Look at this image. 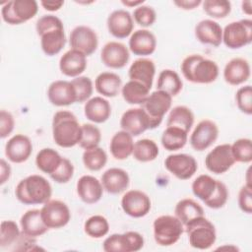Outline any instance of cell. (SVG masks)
Wrapping results in <instances>:
<instances>
[{"instance_id": "obj_19", "label": "cell", "mask_w": 252, "mask_h": 252, "mask_svg": "<svg viewBox=\"0 0 252 252\" xmlns=\"http://www.w3.org/2000/svg\"><path fill=\"white\" fill-rule=\"evenodd\" d=\"M32 153V144L24 134H16L5 145V156L14 163H22L29 159Z\"/></svg>"}, {"instance_id": "obj_47", "label": "cell", "mask_w": 252, "mask_h": 252, "mask_svg": "<svg viewBox=\"0 0 252 252\" xmlns=\"http://www.w3.org/2000/svg\"><path fill=\"white\" fill-rule=\"evenodd\" d=\"M71 84L76 93V98L78 103L89 100L93 94L94 86L92 80L87 76H79L71 81Z\"/></svg>"}, {"instance_id": "obj_30", "label": "cell", "mask_w": 252, "mask_h": 252, "mask_svg": "<svg viewBox=\"0 0 252 252\" xmlns=\"http://www.w3.org/2000/svg\"><path fill=\"white\" fill-rule=\"evenodd\" d=\"M84 113L87 119L94 123H104L111 115V105L102 96H94L86 101Z\"/></svg>"}, {"instance_id": "obj_35", "label": "cell", "mask_w": 252, "mask_h": 252, "mask_svg": "<svg viewBox=\"0 0 252 252\" xmlns=\"http://www.w3.org/2000/svg\"><path fill=\"white\" fill-rule=\"evenodd\" d=\"M194 123V114L192 110L185 105H177L173 107L167 117L166 126L178 127L189 133Z\"/></svg>"}, {"instance_id": "obj_42", "label": "cell", "mask_w": 252, "mask_h": 252, "mask_svg": "<svg viewBox=\"0 0 252 252\" xmlns=\"http://www.w3.org/2000/svg\"><path fill=\"white\" fill-rule=\"evenodd\" d=\"M84 230L86 234L92 238H101L108 233L109 223L104 217L94 215L85 221Z\"/></svg>"}, {"instance_id": "obj_31", "label": "cell", "mask_w": 252, "mask_h": 252, "mask_svg": "<svg viewBox=\"0 0 252 252\" xmlns=\"http://www.w3.org/2000/svg\"><path fill=\"white\" fill-rule=\"evenodd\" d=\"M133 149V136L126 131H118L112 136L109 144V150L115 159L124 160L128 158L132 155Z\"/></svg>"}, {"instance_id": "obj_18", "label": "cell", "mask_w": 252, "mask_h": 252, "mask_svg": "<svg viewBox=\"0 0 252 252\" xmlns=\"http://www.w3.org/2000/svg\"><path fill=\"white\" fill-rule=\"evenodd\" d=\"M130 59L128 47L118 41L105 43L100 52L101 62L108 68L121 69L125 67Z\"/></svg>"}, {"instance_id": "obj_41", "label": "cell", "mask_w": 252, "mask_h": 252, "mask_svg": "<svg viewBox=\"0 0 252 252\" xmlns=\"http://www.w3.org/2000/svg\"><path fill=\"white\" fill-rule=\"evenodd\" d=\"M82 159L86 168L91 171H98L105 166L107 162V155L102 148L96 147L85 150Z\"/></svg>"}, {"instance_id": "obj_37", "label": "cell", "mask_w": 252, "mask_h": 252, "mask_svg": "<svg viewBox=\"0 0 252 252\" xmlns=\"http://www.w3.org/2000/svg\"><path fill=\"white\" fill-rule=\"evenodd\" d=\"M183 87V82L180 76L171 69L162 70L158 78L157 89L163 91L171 96L177 95Z\"/></svg>"}, {"instance_id": "obj_7", "label": "cell", "mask_w": 252, "mask_h": 252, "mask_svg": "<svg viewBox=\"0 0 252 252\" xmlns=\"http://www.w3.org/2000/svg\"><path fill=\"white\" fill-rule=\"evenodd\" d=\"M252 41V21L242 19L231 22L222 30V42L230 49H239Z\"/></svg>"}, {"instance_id": "obj_3", "label": "cell", "mask_w": 252, "mask_h": 252, "mask_svg": "<svg viewBox=\"0 0 252 252\" xmlns=\"http://www.w3.org/2000/svg\"><path fill=\"white\" fill-rule=\"evenodd\" d=\"M183 77L194 84H211L219 77L218 64L200 54L185 57L180 65Z\"/></svg>"}, {"instance_id": "obj_51", "label": "cell", "mask_w": 252, "mask_h": 252, "mask_svg": "<svg viewBox=\"0 0 252 252\" xmlns=\"http://www.w3.org/2000/svg\"><path fill=\"white\" fill-rule=\"evenodd\" d=\"M227 200H228V190L225 184L220 181L215 194L209 201L205 203V205L211 209L218 210L222 208L226 204Z\"/></svg>"}, {"instance_id": "obj_57", "label": "cell", "mask_w": 252, "mask_h": 252, "mask_svg": "<svg viewBox=\"0 0 252 252\" xmlns=\"http://www.w3.org/2000/svg\"><path fill=\"white\" fill-rule=\"evenodd\" d=\"M241 8H242V12L243 13H245L248 16H250L251 12H252V2L250 0L243 1L241 3Z\"/></svg>"}, {"instance_id": "obj_2", "label": "cell", "mask_w": 252, "mask_h": 252, "mask_svg": "<svg viewBox=\"0 0 252 252\" xmlns=\"http://www.w3.org/2000/svg\"><path fill=\"white\" fill-rule=\"evenodd\" d=\"M15 195L24 205H40L50 200L52 187L43 176L32 174L17 184Z\"/></svg>"}, {"instance_id": "obj_50", "label": "cell", "mask_w": 252, "mask_h": 252, "mask_svg": "<svg viewBox=\"0 0 252 252\" xmlns=\"http://www.w3.org/2000/svg\"><path fill=\"white\" fill-rule=\"evenodd\" d=\"M73 175H74V165H73V163L68 158H63L60 165L49 176L56 183L64 184V183L69 182L72 179Z\"/></svg>"}, {"instance_id": "obj_12", "label": "cell", "mask_w": 252, "mask_h": 252, "mask_svg": "<svg viewBox=\"0 0 252 252\" xmlns=\"http://www.w3.org/2000/svg\"><path fill=\"white\" fill-rule=\"evenodd\" d=\"M235 163L229 144H220L211 150L205 158L207 169L214 174H222Z\"/></svg>"}, {"instance_id": "obj_9", "label": "cell", "mask_w": 252, "mask_h": 252, "mask_svg": "<svg viewBox=\"0 0 252 252\" xmlns=\"http://www.w3.org/2000/svg\"><path fill=\"white\" fill-rule=\"evenodd\" d=\"M172 96L163 91L157 90L149 94L142 104V108L147 112L153 122V129L158 127L163 116L170 109Z\"/></svg>"}, {"instance_id": "obj_33", "label": "cell", "mask_w": 252, "mask_h": 252, "mask_svg": "<svg viewBox=\"0 0 252 252\" xmlns=\"http://www.w3.org/2000/svg\"><path fill=\"white\" fill-rule=\"evenodd\" d=\"M175 217L186 225L191 220L205 216V212L203 207L197 203L195 200L190 198H185L180 200L174 209Z\"/></svg>"}, {"instance_id": "obj_36", "label": "cell", "mask_w": 252, "mask_h": 252, "mask_svg": "<svg viewBox=\"0 0 252 252\" xmlns=\"http://www.w3.org/2000/svg\"><path fill=\"white\" fill-rule=\"evenodd\" d=\"M188 140V133L181 128L169 126L162 132L161 145L169 152H174L182 149Z\"/></svg>"}, {"instance_id": "obj_14", "label": "cell", "mask_w": 252, "mask_h": 252, "mask_svg": "<svg viewBox=\"0 0 252 252\" xmlns=\"http://www.w3.org/2000/svg\"><path fill=\"white\" fill-rule=\"evenodd\" d=\"M218 137V125L210 119H204L200 121L194 128L190 136V145L193 150L203 152L210 148L217 141Z\"/></svg>"}, {"instance_id": "obj_1", "label": "cell", "mask_w": 252, "mask_h": 252, "mask_svg": "<svg viewBox=\"0 0 252 252\" xmlns=\"http://www.w3.org/2000/svg\"><path fill=\"white\" fill-rule=\"evenodd\" d=\"M52 137L61 148H72L78 145L82 137V125L76 115L68 110H59L53 115Z\"/></svg>"}, {"instance_id": "obj_58", "label": "cell", "mask_w": 252, "mask_h": 252, "mask_svg": "<svg viewBox=\"0 0 252 252\" xmlns=\"http://www.w3.org/2000/svg\"><path fill=\"white\" fill-rule=\"evenodd\" d=\"M121 3L127 7H138L141 6L144 3V0H139V1H132V0H122Z\"/></svg>"}, {"instance_id": "obj_26", "label": "cell", "mask_w": 252, "mask_h": 252, "mask_svg": "<svg viewBox=\"0 0 252 252\" xmlns=\"http://www.w3.org/2000/svg\"><path fill=\"white\" fill-rule=\"evenodd\" d=\"M195 36L203 44L219 46L222 42V29L220 25L211 19L200 21L195 26Z\"/></svg>"}, {"instance_id": "obj_15", "label": "cell", "mask_w": 252, "mask_h": 252, "mask_svg": "<svg viewBox=\"0 0 252 252\" xmlns=\"http://www.w3.org/2000/svg\"><path fill=\"white\" fill-rule=\"evenodd\" d=\"M69 43L71 49L78 50L86 56L92 55L98 46L96 32L88 26H78L70 33Z\"/></svg>"}, {"instance_id": "obj_38", "label": "cell", "mask_w": 252, "mask_h": 252, "mask_svg": "<svg viewBox=\"0 0 252 252\" xmlns=\"http://www.w3.org/2000/svg\"><path fill=\"white\" fill-rule=\"evenodd\" d=\"M62 158L60 154L54 149L43 148L35 157V164L40 171L50 175L60 165Z\"/></svg>"}, {"instance_id": "obj_23", "label": "cell", "mask_w": 252, "mask_h": 252, "mask_svg": "<svg viewBox=\"0 0 252 252\" xmlns=\"http://www.w3.org/2000/svg\"><path fill=\"white\" fill-rule=\"evenodd\" d=\"M79 198L86 204L97 203L103 194L101 182L93 175H83L79 178L76 185Z\"/></svg>"}, {"instance_id": "obj_17", "label": "cell", "mask_w": 252, "mask_h": 252, "mask_svg": "<svg viewBox=\"0 0 252 252\" xmlns=\"http://www.w3.org/2000/svg\"><path fill=\"white\" fill-rule=\"evenodd\" d=\"M36 33L40 36V47L47 56L58 54L66 44L63 24L43 29Z\"/></svg>"}, {"instance_id": "obj_46", "label": "cell", "mask_w": 252, "mask_h": 252, "mask_svg": "<svg viewBox=\"0 0 252 252\" xmlns=\"http://www.w3.org/2000/svg\"><path fill=\"white\" fill-rule=\"evenodd\" d=\"M231 153L235 162L249 163L252 160V142L248 138H240L233 142Z\"/></svg>"}, {"instance_id": "obj_55", "label": "cell", "mask_w": 252, "mask_h": 252, "mask_svg": "<svg viewBox=\"0 0 252 252\" xmlns=\"http://www.w3.org/2000/svg\"><path fill=\"white\" fill-rule=\"evenodd\" d=\"M178 8L183 10H193L202 4L201 0H177L173 2Z\"/></svg>"}, {"instance_id": "obj_32", "label": "cell", "mask_w": 252, "mask_h": 252, "mask_svg": "<svg viewBox=\"0 0 252 252\" xmlns=\"http://www.w3.org/2000/svg\"><path fill=\"white\" fill-rule=\"evenodd\" d=\"M94 88L102 96L115 97L122 88V80L116 73L102 72L96 76Z\"/></svg>"}, {"instance_id": "obj_11", "label": "cell", "mask_w": 252, "mask_h": 252, "mask_svg": "<svg viewBox=\"0 0 252 252\" xmlns=\"http://www.w3.org/2000/svg\"><path fill=\"white\" fill-rule=\"evenodd\" d=\"M120 127L131 136L137 137L145 131L153 129V122L142 107L129 108L120 118Z\"/></svg>"}, {"instance_id": "obj_13", "label": "cell", "mask_w": 252, "mask_h": 252, "mask_svg": "<svg viewBox=\"0 0 252 252\" xmlns=\"http://www.w3.org/2000/svg\"><path fill=\"white\" fill-rule=\"evenodd\" d=\"M164 166L172 175L180 180L190 179L198 169L194 157L187 154H172L164 160Z\"/></svg>"}, {"instance_id": "obj_48", "label": "cell", "mask_w": 252, "mask_h": 252, "mask_svg": "<svg viewBox=\"0 0 252 252\" xmlns=\"http://www.w3.org/2000/svg\"><path fill=\"white\" fill-rule=\"evenodd\" d=\"M132 17L139 26L148 28L155 24L157 20V13L153 7L148 5H141L134 10Z\"/></svg>"}, {"instance_id": "obj_49", "label": "cell", "mask_w": 252, "mask_h": 252, "mask_svg": "<svg viewBox=\"0 0 252 252\" xmlns=\"http://www.w3.org/2000/svg\"><path fill=\"white\" fill-rule=\"evenodd\" d=\"M235 101L238 109L247 115L252 114V87L246 85L237 90L235 94Z\"/></svg>"}, {"instance_id": "obj_10", "label": "cell", "mask_w": 252, "mask_h": 252, "mask_svg": "<svg viewBox=\"0 0 252 252\" xmlns=\"http://www.w3.org/2000/svg\"><path fill=\"white\" fill-rule=\"evenodd\" d=\"M40 215L45 225L54 229L65 226L71 220L69 207L60 200H49L44 203Z\"/></svg>"}, {"instance_id": "obj_21", "label": "cell", "mask_w": 252, "mask_h": 252, "mask_svg": "<svg viewBox=\"0 0 252 252\" xmlns=\"http://www.w3.org/2000/svg\"><path fill=\"white\" fill-rule=\"evenodd\" d=\"M47 97L49 102L55 106H68L77 102L71 81L57 80L52 82L47 89Z\"/></svg>"}, {"instance_id": "obj_16", "label": "cell", "mask_w": 252, "mask_h": 252, "mask_svg": "<svg viewBox=\"0 0 252 252\" xmlns=\"http://www.w3.org/2000/svg\"><path fill=\"white\" fill-rule=\"evenodd\" d=\"M121 207L124 213L132 218H143L151 211L150 197L140 190H129L121 199Z\"/></svg>"}, {"instance_id": "obj_5", "label": "cell", "mask_w": 252, "mask_h": 252, "mask_svg": "<svg viewBox=\"0 0 252 252\" xmlns=\"http://www.w3.org/2000/svg\"><path fill=\"white\" fill-rule=\"evenodd\" d=\"M155 241L160 246L175 244L184 232L183 223L175 217L163 215L158 217L153 223Z\"/></svg>"}, {"instance_id": "obj_24", "label": "cell", "mask_w": 252, "mask_h": 252, "mask_svg": "<svg viewBox=\"0 0 252 252\" xmlns=\"http://www.w3.org/2000/svg\"><path fill=\"white\" fill-rule=\"evenodd\" d=\"M157 48L156 35L149 30L142 29L132 32L129 38L130 51L138 56L153 54Z\"/></svg>"}, {"instance_id": "obj_22", "label": "cell", "mask_w": 252, "mask_h": 252, "mask_svg": "<svg viewBox=\"0 0 252 252\" xmlns=\"http://www.w3.org/2000/svg\"><path fill=\"white\" fill-rule=\"evenodd\" d=\"M251 69L249 62L241 57L230 59L224 66L223 79L231 86H239L250 78Z\"/></svg>"}, {"instance_id": "obj_27", "label": "cell", "mask_w": 252, "mask_h": 252, "mask_svg": "<svg viewBox=\"0 0 252 252\" xmlns=\"http://www.w3.org/2000/svg\"><path fill=\"white\" fill-rule=\"evenodd\" d=\"M87 56L82 52L70 49L66 51L59 60V69L67 77H79L87 68Z\"/></svg>"}, {"instance_id": "obj_45", "label": "cell", "mask_w": 252, "mask_h": 252, "mask_svg": "<svg viewBox=\"0 0 252 252\" xmlns=\"http://www.w3.org/2000/svg\"><path fill=\"white\" fill-rule=\"evenodd\" d=\"M101 140L100 130L92 123L82 125V137L79 146L84 150H90L98 147Z\"/></svg>"}, {"instance_id": "obj_56", "label": "cell", "mask_w": 252, "mask_h": 252, "mask_svg": "<svg viewBox=\"0 0 252 252\" xmlns=\"http://www.w3.org/2000/svg\"><path fill=\"white\" fill-rule=\"evenodd\" d=\"M40 5L43 7L44 10L50 11V12H55L58 11L63 5L64 1H54V0H45V1H40Z\"/></svg>"}, {"instance_id": "obj_20", "label": "cell", "mask_w": 252, "mask_h": 252, "mask_svg": "<svg viewBox=\"0 0 252 252\" xmlns=\"http://www.w3.org/2000/svg\"><path fill=\"white\" fill-rule=\"evenodd\" d=\"M106 25L111 35L116 38H126L133 32L134 20L128 11L118 9L109 14Z\"/></svg>"}, {"instance_id": "obj_6", "label": "cell", "mask_w": 252, "mask_h": 252, "mask_svg": "<svg viewBox=\"0 0 252 252\" xmlns=\"http://www.w3.org/2000/svg\"><path fill=\"white\" fill-rule=\"evenodd\" d=\"M38 11L35 0H11L2 3L1 16L8 25H21L32 19Z\"/></svg>"}, {"instance_id": "obj_52", "label": "cell", "mask_w": 252, "mask_h": 252, "mask_svg": "<svg viewBox=\"0 0 252 252\" xmlns=\"http://www.w3.org/2000/svg\"><path fill=\"white\" fill-rule=\"evenodd\" d=\"M239 209L248 215L252 214V187L243 185L238 193Z\"/></svg>"}, {"instance_id": "obj_28", "label": "cell", "mask_w": 252, "mask_h": 252, "mask_svg": "<svg viewBox=\"0 0 252 252\" xmlns=\"http://www.w3.org/2000/svg\"><path fill=\"white\" fill-rule=\"evenodd\" d=\"M156 74V65L149 58L136 59L128 70V76L131 81L143 84L149 90L152 89L153 81Z\"/></svg>"}, {"instance_id": "obj_43", "label": "cell", "mask_w": 252, "mask_h": 252, "mask_svg": "<svg viewBox=\"0 0 252 252\" xmlns=\"http://www.w3.org/2000/svg\"><path fill=\"white\" fill-rule=\"evenodd\" d=\"M22 236V230H20L18 224L12 220H3L0 224V246L1 248L8 247L18 240Z\"/></svg>"}, {"instance_id": "obj_25", "label": "cell", "mask_w": 252, "mask_h": 252, "mask_svg": "<svg viewBox=\"0 0 252 252\" xmlns=\"http://www.w3.org/2000/svg\"><path fill=\"white\" fill-rule=\"evenodd\" d=\"M103 189L109 194H120L130 184V177L126 170L119 167H111L105 170L100 178Z\"/></svg>"}, {"instance_id": "obj_53", "label": "cell", "mask_w": 252, "mask_h": 252, "mask_svg": "<svg viewBox=\"0 0 252 252\" xmlns=\"http://www.w3.org/2000/svg\"><path fill=\"white\" fill-rule=\"evenodd\" d=\"M15 120L13 115L4 109L0 111V138H7L14 130Z\"/></svg>"}, {"instance_id": "obj_29", "label": "cell", "mask_w": 252, "mask_h": 252, "mask_svg": "<svg viewBox=\"0 0 252 252\" xmlns=\"http://www.w3.org/2000/svg\"><path fill=\"white\" fill-rule=\"evenodd\" d=\"M20 225L23 234L31 238H36L49 229L43 222L38 209H32L24 213L20 220Z\"/></svg>"}, {"instance_id": "obj_54", "label": "cell", "mask_w": 252, "mask_h": 252, "mask_svg": "<svg viewBox=\"0 0 252 252\" xmlns=\"http://www.w3.org/2000/svg\"><path fill=\"white\" fill-rule=\"evenodd\" d=\"M11 176V166L10 164L4 159L1 158L0 160V184H5Z\"/></svg>"}, {"instance_id": "obj_40", "label": "cell", "mask_w": 252, "mask_h": 252, "mask_svg": "<svg viewBox=\"0 0 252 252\" xmlns=\"http://www.w3.org/2000/svg\"><path fill=\"white\" fill-rule=\"evenodd\" d=\"M159 154L157 143L151 139H141L134 143L132 156L141 162H149L155 160Z\"/></svg>"}, {"instance_id": "obj_8", "label": "cell", "mask_w": 252, "mask_h": 252, "mask_svg": "<svg viewBox=\"0 0 252 252\" xmlns=\"http://www.w3.org/2000/svg\"><path fill=\"white\" fill-rule=\"evenodd\" d=\"M144 237L137 231L113 233L102 243L105 252H137L144 247Z\"/></svg>"}, {"instance_id": "obj_34", "label": "cell", "mask_w": 252, "mask_h": 252, "mask_svg": "<svg viewBox=\"0 0 252 252\" xmlns=\"http://www.w3.org/2000/svg\"><path fill=\"white\" fill-rule=\"evenodd\" d=\"M219 182L220 180L215 179L208 174H201L192 182V192L205 204L215 194Z\"/></svg>"}, {"instance_id": "obj_44", "label": "cell", "mask_w": 252, "mask_h": 252, "mask_svg": "<svg viewBox=\"0 0 252 252\" xmlns=\"http://www.w3.org/2000/svg\"><path fill=\"white\" fill-rule=\"evenodd\" d=\"M202 5L204 12L213 19H223L231 12V3L226 0H205Z\"/></svg>"}, {"instance_id": "obj_39", "label": "cell", "mask_w": 252, "mask_h": 252, "mask_svg": "<svg viewBox=\"0 0 252 252\" xmlns=\"http://www.w3.org/2000/svg\"><path fill=\"white\" fill-rule=\"evenodd\" d=\"M121 94L129 104H143L150 94V90L136 81H128L121 88Z\"/></svg>"}, {"instance_id": "obj_4", "label": "cell", "mask_w": 252, "mask_h": 252, "mask_svg": "<svg viewBox=\"0 0 252 252\" xmlns=\"http://www.w3.org/2000/svg\"><path fill=\"white\" fill-rule=\"evenodd\" d=\"M184 231L188 235L189 244L200 250L211 248L217 239L216 227L205 216L199 217L184 225Z\"/></svg>"}]
</instances>
